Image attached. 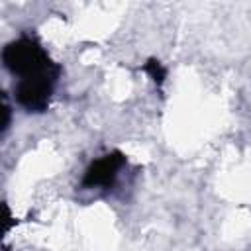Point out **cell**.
Masks as SVG:
<instances>
[{
	"instance_id": "6da1fadb",
	"label": "cell",
	"mask_w": 251,
	"mask_h": 251,
	"mask_svg": "<svg viewBox=\"0 0 251 251\" xmlns=\"http://www.w3.org/2000/svg\"><path fill=\"white\" fill-rule=\"evenodd\" d=\"M2 63L14 76H18V80L63 73L61 65L51 59L43 43L33 33H22L8 41L2 49Z\"/></svg>"
},
{
	"instance_id": "3957f363",
	"label": "cell",
	"mask_w": 251,
	"mask_h": 251,
	"mask_svg": "<svg viewBox=\"0 0 251 251\" xmlns=\"http://www.w3.org/2000/svg\"><path fill=\"white\" fill-rule=\"evenodd\" d=\"M126 163H127V157L120 149H112L106 155L90 161V165L82 173L80 188H84V190H94V188L110 190L116 184L120 171L126 167Z\"/></svg>"
},
{
	"instance_id": "5b68a950",
	"label": "cell",
	"mask_w": 251,
	"mask_h": 251,
	"mask_svg": "<svg viewBox=\"0 0 251 251\" xmlns=\"http://www.w3.org/2000/svg\"><path fill=\"white\" fill-rule=\"evenodd\" d=\"M2 114H4V118H2V135L8 131V127H10V122H12V108H10V104H8V96H6V92H4V96H2Z\"/></svg>"
},
{
	"instance_id": "277c9868",
	"label": "cell",
	"mask_w": 251,
	"mask_h": 251,
	"mask_svg": "<svg viewBox=\"0 0 251 251\" xmlns=\"http://www.w3.org/2000/svg\"><path fill=\"white\" fill-rule=\"evenodd\" d=\"M151 80H153V84L161 90L163 88V84H165V80H167V67L159 61V59H155V57H149L141 67H139Z\"/></svg>"
},
{
	"instance_id": "7a4b0ae2",
	"label": "cell",
	"mask_w": 251,
	"mask_h": 251,
	"mask_svg": "<svg viewBox=\"0 0 251 251\" xmlns=\"http://www.w3.org/2000/svg\"><path fill=\"white\" fill-rule=\"evenodd\" d=\"M61 75L37 76V78H22L14 84V98L20 108L27 114H43L49 108L55 84Z\"/></svg>"
}]
</instances>
